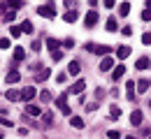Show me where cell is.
<instances>
[{
    "label": "cell",
    "instance_id": "obj_1",
    "mask_svg": "<svg viewBox=\"0 0 151 139\" xmlns=\"http://www.w3.org/2000/svg\"><path fill=\"white\" fill-rule=\"evenodd\" d=\"M37 14L44 16V19H54V16H56V5H54V2L42 5V7H37Z\"/></svg>",
    "mask_w": 151,
    "mask_h": 139
},
{
    "label": "cell",
    "instance_id": "obj_2",
    "mask_svg": "<svg viewBox=\"0 0 151 139\" xmlns=\"http://www.w3.org/2000/svg\"><path fill=\"white\" fill-rule=\"evenodd\" d=\"M98 19H100V14H98V9H91L86 16H84V26L86 28H93L95 23H98Z\"/></svg>",
    "mask_w": 151,
    "mask_h": 139
},
{
    "label": "cell",
    "instance_id": "obj_3",
    "mask_svg": "<svg viewBox=\"0 0 151 139\" xmlns=\"http://www.w3.org/2000/svg\"><path fill=\"white\" fill-rule=\"evenodd\" d=\"M84 91H86V81L79 79V81H75V83L70 86V91H68V93H84Z\"/></svg>",
    "mask_w": 151,
    "mask_h": 139
},
{
    "label": "cell",
    "instance_id": "obj_4",
    "mask_svg": "<svg viewBox=\"0 0 151 139\" xmlns=\"http://www.w3.org/2000/svg\"><path fill=\"white\" fill-rule=\"evenodd\" d=\"M114 67V58L112 56H105V58L100 60V70H102V72H107V70H112Z\"/></svg>",
    "mask_w": 151,
    "mask_h": 139
},
{
    "label": "cell",
    "instance_id": "obj_5",
    "mask_svg": "<svg viewBox=\"0 0 151 139\" xmlns=\"http://www.w3.org/2000/svg\"><path fill=\"white\" fill-rule=\"evenodd\" d=\"M142 118H144V116H142V111H139V109H135V111L130 114V123L135 125V128H139V125H142Z\"/></svg>",
    "mask_w": 151,
    "mask_h": 139
},
{
    "label": "cell",
    "instance_id": "obj_6",
    "mask_svg": "<svg viewBox=\"0 0 151 139\" xmlns=\"http://www.w3.org/2000/svg\"><path fill=\"white\" fill-rule=\"evenodd\" d=\"M128 56H130V46H126V44H123V46H119V49H116V58H119V60H126Z\"/></svg>",
    "mask_w": 151,
    "mask_h": 139
},
{
    "label": "cell",
    "instance_id": "obj_7",
    "mask_svg": "<svg viewBox=\"0 0 151 139\" xmlns=\"http://www.w3.org/2000/svg\"><path fill=\"white\" fill-rule=\"evenodd\" d=\"M35 95H37V93H35V88H33V86H26V88L21 91V98H23V100H33Z\"/></svg>",
    "mask_w": 151,
    "mask_h": 139
},
{
    "label": "cell",
    "instance_id": "obj_8",
    "mask_svg": "<svg viewBox=\"0 0 151 139\" xmlns=\"http://www.w3.org/2000/svg\"><path fill=\"white\" fill-rule=\"evenodd\" d=\"M123 74H126V67H123V65H116V67L112 70V79H114V81H119Z\"/></svg>",
    "mask_w": 151,
    "mask_h": 139
},
{
    "label": "cell",
    "instance_id": "obj_9",
    "mask_svg": "<svg viewBox=\"0 0 151 139\" xmlns=\"http://www.w3.org/2000/svg\"><path fill=\"white\" fill-rule=\"evenodd\" d=\"M135 67H137V70H149V67H151V60L147 58V56H142V58L135 63Z\"/></svg>",
    "mask_w": 151,
    "mask_h": 139
},
{
    "label": "cell",
    "instance_id": "obj_10",
    "mask_svg": "<svg viewBox=\"0 0 151 139\" xmlns=\"http://www.w3.org/2000/svg\"><path fill=\"white\" fill-rule=\"evenodd\" d=\"M95 53L105 58V56H109V53H112V46H107V44H100V46H95Z\"/></svg>",
    "mask_w": 151,
    "mask_h": 139
},
{
    "label": "cell",
    "instance_id": "obj_11",
    "mask_svg": "<svg viewBox=\"0 0 151 139\" xmlns=\"http://www.w3.org/2000/svg\"><path fill=\"white\" fill-rule=\"evenodd\" d=\"M63 19L68 21V23H75V21L79 19V14H77V9H70V12H65V14H63Z\"/></svg>",
    "mask_w": 151,
    "mask_h": 139
},
{
    "label": "cell",
    "instance_id": "obj_12",
    "mask_svg": "<svg viewBox=\"0 0 151 139\" xmlns=\"http://www.w3.org/2000/svg\"><path fill=\"white\" fill-rule=\"evenodd\" d=\"M5 81H7V83H17V81H21V74L17 72V70H12V72L5 77Z\"/></svg>",
    "mask_w": 151,
    "mask_h": 139
},
{
    "label": "cell",
    "instance_id": "obj_13",
    "mask_svg": "<svg viewBox=\"0 0 151 139\" xmlns=\"http://www.w3.org/2000/svg\"><path fill=\"white\" fill-rule=\"evenodd\" d=\"M26 114H28V116H40L42 109H40L37 104H28V107H26Z\"/></svg>",
    "mask_w": 151,
    "mask_h": 139
},
{
    "label": "cell",
    "instance_id": "obj_14",
    "mask_svg": "<svg viewBox=\"0 0 151 139\" xmlns=\"http://www.w3.org/2000/svg\"><path fill=\"white\" fill-rule=\"evenodd\" d=\"M149 86H151L149 79H139V81H137V91H139V93H147V91H149Z\"/></svg>",
    "mask_w": 151,
    "mask_h": 139
},
{
    "label": "cell",
    "instance_id": "obj_15",
    "mask_svg": "<svg viewBox=\"0 0 151 139\" xmlns=\"http://www.w3.org/2000/svg\"><path fill=\"white\" fill-rule=\"evenodd\" d=\"M23 58H26V49H23V46H17V49H14V60L21 63Z\"/></svg>",
    "mask_w": 151,
    "mask_h": 139
},
{
    "label": "cell",
    "instance_id": "obj_16",
    "mask_svg": "<svg viewBox=\"0 0 151 139\" xmlns=\"http://www.w3.org/2000/svg\"><path fill=\"white\" fill-rule=\"evenodd\" d=\"M68 74H72V77H77V74H79V60H72V63H70Z\"/></svg>",
    "mask_w": 151,
    "mask_h": 139
},
{
    "label": "cell",
    "instance_id": "obj_17",
    "mask_svg": "<svg viewBox=\"0 0 151 139\" xmlns=\"http://www.w3.org/2000/svg\"><path fill=\"white\" fill-rule=\"evenodd\" d=\"M119 116H121V107L112 104V107H109V118H112V120H116Z\"/></svg>",
    "mask_w": 151,
    "mask_h": 139
},
{
    "label": "cell",
    "instance_id": "obj_18",
    "mask_svg": "<svg viewBox=\"0 0 151 139\" xmlns=\"http://www.w3.org/2000/svg\"><path fill=\"white\" fill-rule=\"evenodd\" d=\"M58 46H60V42H58V40H54V37L47 40V49H49V51H58Z\"/></svg>",
    "mask_w": 151,
    "mask_h": 139
},
{
    "label": "cell",
    "instance_id": "obj_19",
    "mask_svg": "<svg viewBox=\"0 0 151 139\" xmlns=\"http://www.w3.org/2000/svg\"><path fill=\"white\" fill-rule=\"evenodd\" d=\"M119 14H121V16H128V14H130V5H128V2H121V5H119Z\"/></svg>",
    "mask_w": 151,
    "mask_h": 139
},
{
    "label": "cell",
    "instance_id": "obj_20",
    "mask_svg": "<svg viewBox=\"0 0 151 139\" xmlns=\"http://www.w3.org/2000/svg\"><path fill=\"white\" fill-rule=\"evenodd\" d=\"M116 30H119V23H116V19L112 16V19L107 21V33H116Z\"/></svg>",
    "mask_w": 151,
    "mask_h": 139
},
{
    "label": "cell",
    "instance_id": "obj_21",
    "mask_svg": "<svg viewBox=\"0 0 151 139\" xmlns=\"http://www.w3.org/2000/svg\"><path fill=\"white\" fill-rule=\"evenodd\" d=\"M21 30H23V33H28V35H33V30H35V28H33V23H30V21H23V23H21Z\"/></svg>",
    "mask_w": 151,
    "mask_h": 139
},
{
    "label": "cell",
    "instance_id": "obj_22",
    "mask_svg": "<svg viewBox=\"0 0 151 139\" xmlns=\"http://www.w3.org/2000/svg\"><path fill=\"white\" fill-rule=\"evenodd\" d=\"M7 5L17 12V9H21V7H23V0H7Z\"/></svg>",
    "mask_w": 151,
    "mask_h": 139
},
{
    "label": "cell",
    "instance_id": "obj_23",
    "mask_svg": "<svg viewBox=\"0 0 151 139\" xmlns=\"http://www.w3.org/2000/svg\"><path fill=\"white\" fill-rule=\"evenodd\" d=\"M49 74H51V72H49V67H44V70L40 72L37 77H35V81H44V79H49Z\"/></svg>",
    "mask_w": 151,
    "mask_h": 139
},
{
    "label": "cell",
    "instance_id": "obj_24",
    "mask_svg": "<svg viewBox=\"0 0 151 139\" xmlns=\"http://www.w3.org/2000/svg\"><path fill=\"white\" fill-rule=\"evenodd\" d=\"M5 98L12 100V102H17V100L21 98V93H19V91H7V95H5Z\"/></svg>",
    "mask_w": 151,
    "mask_h": 139
},
{
    "label": "cell",
    "instance_id": "obj_25",
    "mask_svg": "<svg viewBox=\"0 0 151 139\" xmlns=\"http://www.w3.org/2000/svg\"><path fill=\"white\" fill-rule=\"evenodd\" d=\"M65 100H68V93H63L60 98H56V104H58V109H63V107H68V102H65Z\"/></svg>",
    "mask_w": 151,
    "mask_h": 139
},
{
    "label": "cell",
    "instance_id": "obj_26",
    "mask_svg": "<svg viewBox=\"0 0 151 139\" xmlns=\"http://www.w3.org/2000/svg\"><path fill=\"white\" fill-rule=\"evenodd\" d=\"M2 19L5 21H14V9H2Z\"/></svg>",
    "mask_w": 151,
    "mask_h": 139
},
{
    "label": "cell",
    "instance_id": "obj_27",
    "mask_svg": "<svg viewBox=\"0 0 151 139\" xmlns=\"http://www.w3.org/2000/svg\"><path fill=\"white\" fill-rule=\"evenodd\" d=\"M21 33H23V30H21V26H12V28H9V35H12V37H19Z\"/></svg>",
    "mask_w": 151,
    "mask_h": 139
},
{
    "label": "cell",
    "instance_id": "obj_28",
    "mask_svg": "<svg viewBox=\"0 0 151 139\" xmlns=\"http://www.w3.org/2000/svg\"><path fill=\"white\" fill-rule=\"evenodd\" d=\"M12 46V40L9 37H0V49H9Z\"/></svg>",
    "mask_w": 151,
    "mask_h": 139
},
{
    "label": "cell",
    "instance_id": "obj_29",
    "mask_svg": "<svg viewBox=\"0 0 151 139\" xmlns=\"http://www.w3.org/2000/svg\"><path fill=\"white\" fill-rule=\"evenodd\" d=\"M70 123H72V128H79V130H81V128H84V120L79 118V116H75V118L70 120Z\"/></svg>",
    "mask_w": 151,
    "mask_h": 139
},
{
    "label": "cell",
    "instance_id": "obj_30",
    "mask_svg": "<svg viewBox=\"0 0 151 139\" xmlns=\"http://www.w3.org/2000/svg\"><path fill=\"white\" fill-rule=\"evenodd\" d=\"M40 100H42V102H51V93H49V91H42V93H40Z\"/></svg>",
    "mask_w": 151,
    "mask_h": 139
},
{
    "label": "cell",
    "instance_id": "obj_31",
    "mask_svg": "<svg viewBox=\"0 0 151 139\" xmlns=\"http://www.w3.org/2000/svg\"><path fill=\"white\" fill-rule=\"evenodd\" d=\"M51 58L56 60V63H58V60H63V49H58V51H51Z\"/></svg>",
    "mask_w": 151,
    "mask_h": 139
},
{
    "label": "cell",
    "instance_id": "obj_32",
    "mask_svg": "<svg viewBox=\"0 0 151 139\" xmlns=\"http://www.w3.org/2000/svg\"><path fill=\"white\" fill-rule=\"evenodd\" d=\"M63 46H65V49H72V46H75V40H72V37H65V40H63Z\"/></svg>",
    "mask_w": 151,
    "mask_h": 139
},
{
    "label": "cell",
    "instance_id": "obj_33",
    "mask_svg": "<svg viewBox=\"0 0 151 139\" xmlns=\"http://www.w3.org/2000/svg\"><path fill=\"white\" fill-rule=\"evenodd\" d=\"M65 79H68V72H58V74H56V81H58V83H65Z\"/></svg>",
    "mask_w": 151,
    "mask_h": 139
},
{
    "label": "cell",
    "instance_id": "obj_34",
    "mask_svg": "<svg viewBox=\"0 0 151 139\" xmlns=\"http://www.w3.org/2000/svg\"><path fill=\"white\" fill-rule=\"evenodd\" d=\"M107 137H109V139H119V137H121V132H119V130H109Z\"/></svg>",
    "mask_w": 151,
    "mask_h": 139
},
{
    "label": "cell",
    "instance_id": "obj_35",
    "mask_svg": "<svg viewBox=\"0 0 151 139\" xmlns=\"http://www.w3.org/2000/svg\"><path fill=\"white\" fill-rule=\"evenodd\" d=\"M142 42H144L147 46H151V33H144V35H142Z\"/></svg>",
    "mask_w": 151,
    "mask_h": 139
},
{
    "label": "cell",
    "instance_id": "obj_36",
    "mask_svg": "<svg viewBox=\"0 0 151 139\" xmlns=\"http://www.w3.org/2000/svg\"><path fill=\"white\" fill-rule=\"evenodd\" d=\"M100 107V102H91V104H86V111H95Z\"/></svg>",
    "mask_w": 151,
    "mask_h": 139
},
{
    "label": "cell",
    "instance_id": "obj_37",
    "mask_svg": "<svg viewBox=\"0 0 151 139\" xmlns=\"http://www.w3.org/2000/svg\"><path fill=\"white\" fill-rule=\"evenodd\" d=\"M142 21H151V9H144V12H142Z\"/></svg>",
    "mask_w": 151,
    "mask_h": 139
},
{
    "label": "cell",
    "instance_id": "obj_38",
    "mask_svg": "<svg viewBox=\"0 0 151 139\" xmlns=\"http://www.w3.org/2000/svg\"><path fill=\"white\" fill-rule=\"evenodd\" d=\"M121 33L128 37V35H132V28H130V26H123V28H121Z\"/></svg>",
    "mask_w": 151,
    "mask_h": 139
},
{
    "label": "cell",
    "instance_id": "obj_39",
    "mask_svg": "<svg viewBox=\"0 0 151 139\" xmlns=\"http://www.w3.org/2000/svg\"><path fill=\"white\" fill-rule=\"evenodd\" d=\"M42 118H44V125H51V118H54V116H51V114H44Z\"/></svg>",
    "mask_w": 151,
    "mask_h": 139
},
{
    "label": "cell",
    "instance_id": "obj_40",
    "mask_svg": "<svg viewBox=\"0 0 151 139\" xmlns=\"http://www.w3.org/2000/svg\"><path fill=\"white\" fill-rule=\"evenodd\" d=\"M0 125H5V128H12V120H7V118H2V116H0Z\"/></svg>",
    "mask_w": 151,
    "mask_h": 139
},
{
    "label": "cell",
    "instance_id": "obj_41",
    "mask_svg": "<svg viewBox=\"0 0 151 139\" xmlns=\"http://www.w3.org/2000/svg\"><path fill=\"white\" fill-rule=\"evenodd\" d=\"M30 49H33V51H40V49H42V42H33Z\"/></svg>",
    "mask_w": 151,
    "mask_h": 139
},
{
    "label": "cell",
    "instance_id": "obj_42",
    "mask_svg": "<svg viewBox=\"0 0 151 139\" xmlns=\"http://www.w3.org/2000/svg\"><path fill=\"white\" fill-rule=\"evenodd\" d=\"M114 5H116V2H114V0H105V7H107V9H112Z\"/></svg>",
    "mask_w": 151,
    "mask_h": 139
},
{
    "label": "cell",
    "instance_id": "obj_43",
    "mask_svg": "<svg viewBox=\"0 0 151 139\" xmlns=\"http://www.w3.org/2000/svg\"><path fill=\"white\" fill-rule=\"evenodd\" d=\"M126 88H128V91H135V81H126Z\"/></svg>",
    "mask_w": 151,
    "mask_h": 139
},
{
    "label": "cell",
    "instance_id": "obj_44",
    "mask_svg": "<svg viewBox=\"0 0 151 139\" xmlns=\"http://www.w3.org/2000/svg\"><path fill=\"white\" fill-rule=\"evenodd\" d=\"M128 100H130V102H137V100H135V91H128Z\"/></svg>",
    "mask_w": 151,
    "mask_h": 139
},
{
    "label": "cell",
    "instance_id": "obj_45",
    "mask_svg": "<svg viewBox=\"0 0 151 139\" xmlns=\"http://www.w3.org/2000/svg\"><path fill=\"white\" fill-rule=\"evenodd\" d=\"M77 5V0H65V7H75Z\"/></svg>",
    "mask_w": 151,
    "mask_h": 139
},
{
    "label": "cell",
    "instance_id": "obj_46",
    "mask_svg": "<svg viewBox=\"0 0 151 139\" xmlns=\"http://www.w3.org/2000/svg\"><path fill=\"white\" fill-rule=\"evenodd\" d=\"M144 7H147V9H151V0H147V5H144Z\"/></svg>",
    "mask_w": 151,
    "mask_h": 139
},
{
    "label": "cell",
    "instance_id": "obj_47",
    "mask_svg": "<svg viewBox=\"0 0 151 139\" xmlns=\"http://www.w3.org/2000/svg\"><path fill=\"white\" fill-rule=\"evenodd\" d=\"M88 2H91V5H95V2H98V0H88Z\"/></svg>",
    "mask_w": 151,
    "mask_h": 139
},
{
    "label": "cell",
    "instance_id": "obj_48",
    "mask_svg": "<svg viewBox=\"0 0 151 139\" xmlns=\"http://www.w3.org/2000/svg\"><path fill=\"white\" fill-rule=\"evenodd\" d=\"M0 139H2V132H0Z\"/></svg>",
    "mask_w": 151,
    "mask_h": 139
},
{
    "label": "cell",
    "instance_id": "obj_49",
    "mask_svg": "<svg viewBox=\"0 0 151 139\" xmlns=\"http://www.w3.org/2000/svg\"><path fill=\"white\" fill-rule=\"evenodd\" d=\"M149 107H151V100H149Z\"/></svg>",
    "mask_w": 151,
    "mask_h": 139
}]
</instances>
